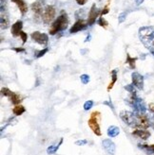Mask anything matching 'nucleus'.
<instances>
[{"mask_svg":"<svg viewBox=\"0 0 154 155\" xmlns=\"http://www.w3.org/2000/svg\"><path fill=\"white\" fill-rule=\"evenodd\" d=\"M139 38L145 48L154 55V27L140 28Z\"/></svg>","mask_w":154,"mask_h":155,"instance_id":"nucleus-1","label":"nucleus"},{"mask_svg":"<svg viewBox=\"0 0 154 155\" xmlns=\"http://www.w3.org/2000/svg\"><path fill=\"white\" fill-rule=\"evenodd\" d=\"M68 15L65 12H62L61 14L58 16V18L52 23L49 32L51 35H55L56 33L63 31V30L67 29L68 28Z\"/></svg>","mask_w":154,"mask_h":155,"instance_id":"nucleus-2","label":"nucleus"},{"mask_svg":"<svg viewBox=\"0 0 154 155\" xmlns=\"http://www.w3.org/2000/svg\"><path fill=\"white\" fill-rule=\"evenodd\" d=\"M126 102L133 108V110L135 114H145L147 111V108H145V104L144 102V100L140 97H138L136 93L133 94H130L129 97L126 99Z\"/></svg>","mask_w":154,"mask_h":155,"instance_id":"nucleus-3","label":"nucleus"},{"mask_svg":"<svg viewBox=\"0 0 154 155\" xmlns=\"http://www.w3.org/2000/svg\"><path fill=\"white\" fill-rule=\"evenodd\" d=\"M100 118H101V115H100L99 112H93L90 114V117L88 121L89 127L90 128V130L93 131V134H96L97 136H101L102 131L101 129H100Z\"/></svg>","mask_w":154,"mask_h":155,"instance_id":"nucleus-4","label":"nucleus"},{"mask_svg":"<svg viewBox=\"0 0 154 155\" xmlns=\"http://www.w3.org/2000/svg\"><path fill=\"white\" fill-rule=\"evenodd\" d=\"M120 117L129 127L138 126V118H137V114L135 113L128 112V111H122L120 113Z\"/></svg>","mask_w":154,"mask_h":155,"instance_id":"nucleus-5","label":"nucleus"},{"mask_svg":"<svg viewBox=\"0 0 154 155\" xmlns=\"http://www.w3.org/2000/svg\"><path fill=\"white\" fill-rule=\"evenodd\" d=\"M55 8L52 5H48L44 8V12L42 13V20L45 24H50V23L55 17Z\"/></svg>","mask_w":154,"mask_h":155,"instance_id":"nucleus-6","label":"nucleus"},{"mask_svg":"<svg viewBox=\"0 0 154 155\" xmlns=\"http://www.w3.org/2000/svg\"><path fill=\"white\" fill-rule=\"evenodd\" d=\"M30 37H32V39L34 42L38 43L39 45H46L49 42V36L47 34L39 32V31L33 32L30 34Z\"/></svg>","mask_w":154,"mask_h":155,"instance_id":"nucleus-7","label":"nucleus"},{"mask_svg":"<svg viewBox=\"0 0 154 155\" xmlns=\"http://www.w3.org/2000/svg\"><path fill=\"white\" fill-rule=\"evenodd\" d=\"M132 85L138 90H143L144 88V77L138 72H133L131 74Z\"/></svg>","mask_w":154,"mask_h":155,"instance_id":"nucleus-8","label":"nucleus"},{"mask_svg":"<svg viewBox=\"0 0 154 155\" xmlns=\"http://www.w3.org/2000/svg\"><path fill=\"white\" fill-rule=\"evenodd\" d=\"M99 15H101V12H100V11L96 8L95 4H92V6L90 8V11L89 12V17H88V21H87L89 26H92L94 24Z\"/></svg>","mask_w":154,"mask_h":155,"instance_id":"nucleus-9","label":"nucleus"},{"mask_svg":"<svg viewBox=\"0 0 154 155\" xmlns=\"http://www.w3.org/2000/svg\"><path fill=\"white\" fill-rule=\"evenodd\" d=\"M88 26H89L88 22H86V21L83 20V19H78V20H77V21L74 23V25L71 28L70 32H71L72 34V33H76V32L80 31V30L85 29Z\"/></svg>","mask_w":154,"mask_h":155,"instance_id":"nucleus-10","label":"nucleus"},{"mask_svg":"<svg viewBox=\"0 0 154 155\" xmlns=\"http://www.w3.org/2000/svg\"><path fill=\"white\" fill-rule=\"evenodd\" d=\"M102 146H103L104 150L110 155H114L115 154L116 147H115V144L110 140V139H105V140H103L102 141Z\"/></svg>","mask_w":154,"mask_h":155,"instance_id":"nucleus-11","label":"nucleus"},{"mask_svg":"<svg viewBox=\"0 0 154 155\" xmlns=\"http://www.w3.org/2000/svg\"><path fill=\"white\" fill-rule=\"evenodd\" d=\"M30 8H32V11L34 13V16L35 17H41L42 18V13L44 12V9H43V4L41 1H35L32 4V6H30Z\"/></svg>","mask_w":154,"mask_h":155,"instance_id":"nucleus-12","label":"nucleus"},{"mask_svg":"<svg viewBox=\"0 0 154 155\" xmlns=\"http://www.w3.org/2000/svg\"><path fill=\"white\" fill-rule=\"evenodd\" d=\"M132 135L141 138L143 140H147V139L150 136V133L147 129H136L134 131H132Z\"/></svg>","mask_w":154,"mask_h":155,"instance_id":"nucleus-13","label":"nucleus"},{"mask_svg":"<svg viewBox=\"0 0 154 155\" xmlns=\"http://www.w3.org/2000/svg\"><path fill=\"white\" fill-rule=\"evenodd\" d=\"M22 27H23V22L22 21H16L14 24L12 26V35L13 37H18L20 36L21 32H22Z\"/></svg>","mask_w":154,"mask_h":155,"instance_id":"nucleus-14","label":"nucleus"},{"mask_svg":"<svg viewBox=\"0 0 154 155\" xmlns=\"http://www.w3.org/2000/svg\"><path fill=\"white\" fill-rule=\"evenodd\" d=\"M0 24H1V29H6L10 26V20H9V14L6 12H1L0 15Z\"/></svg>","mask_w":154,"mask_h":155,"instance_id":"nucleus-15","label":"nucleus"},{"mask_svg":"<svg viewBox=\"0 0 154 155\" xmlns=\"http://www.w3.org/2000/svg\"><path fill=\"white\" fill-rule=\"evenodd\" d=\"M12 1L18 7L22 14H25L28 12V5L25 2V0H12Z\"/></svg>","mask_w":154,"mask_h":155,"instance_id":"nucleus-16","label":"nucleus"},{"mask_svg":"<svg viewBox=\"0 0 154 155\" xmlns=\"http://www.w3.org/2000/svg\"><path fill=\"white\" fill-rule=\"evenodd\" d=\"M107 136L110 137V138H114L116 137L119 134H120V129L116 126H110L109 129H107Z\"/></svg>","mask_w":154,"mask_h":155,"instance_id":"nucleus-17","label":"nucleus"},{"mask_svg":"<svg viewBox=\"0 0 154 155\" xmlns=\"http://www.w3.org/2000/svg\"><path fill=\"white\" fill-rule=\"evenodd\" d=\"M9 98L11 100V102L12 104H14V105H18L22 101V97L18 94H16V93H13V92H12V94L9 97Z\"/></svg>","mask_w":154,"mask_h":155,"instance_id":"nucleus-18","label":"nucleus"},{"mask_svg":"<svg viewBox=\"0 0 154 155\" xmlns=\"http://www.w3.org/2000/svg\"><path fill=\"white\" fill-rule=\"evenodd\" d=\"M62 143H63V138H61V139H60V141H59V143H58L57 145L49 147V148L47 149V153H48V154H55L56 151L58 150V149L60 148V146L62 145Z\"/></svg>","mask_w":154,"mask_h":155,"instance_id":"nucleus-19","label":"nucleus"},{"mask_svg":"<svg viewBox=\"0 0 154 155\" xmlns=\"http://www.w3.org/2000/svg\"><path fill=\"white\" fill-rule=\"evenodd\" d=\"M117 72H118L117 69H114V70L111 71V78H112V80H111L110 85L107 86V91H110L113 88L115 82H116V81H117Z\"/></svg>","mask_w":154,"mask_h":155,"instance_id":"nucleus-20","label":"nucleus"},{"mask_svg":"<svg viewBox=\"0 0 154 155\" xmlns=\"http://www.w3.org/2000/svg\"><path fill=\"white\" fill-rule=\"evenodd\" d=\"M138 146H139L140 149L145 150L148 154H154V145L149 146V145H141V144H139Z\"/></svg>","mask_w":154,"mask_h":155,"instance_id":"nucleus-21","label":"nucleus"},{"mask_svg":"<svg viewBox=\"0 0 154 155\" xmlns=\"http://www.w3.org/2000/svg\"><path fill=\"white\" fill-rule=\"evenodd\" d=\"M26 111L25 109V107L24 106H22V105H16L14 108H13V110H12V113L14 115H21L22 114H24Z\"/></svg>","mask_w":154,"mask_h":155,"instance_id":"nucleus-22","label":"nucleus"},{"mask_svg":"<svg viewBox=\"0 0 154 155\" xmlns=\"http://www.w3.org/2000/svg\"><path fill=\"white\" fill-rule=\"evenodd\" d=\"M137 61V58H132L130 57L128 54L127 55V64L129 65V67L131 69H134L135 68V61Z\"/></svg>","mask_w":154,"mask_h":155,"instance_id":"nucleus-23","label":"nucleus"},{"mask_svg":"<svg viewBox=\"0 0 154 155\" xmlns=\"http://www.w3.org/2000/svg\"><path fill=\"white\" fill-rule=\"evenodd\" d=\"M97 24L100 26V27H102V28H107V22L104 19V17H99V19H98V21H97Z\"/></svg>","mask_w":154,"mask_h":155,"instance_id":"nucleus-24","label":"nucleus"},{"mask_svg":"<svg viewBox=\"0 0 154 155\" xmlns=\"http://www.w3.org/2000/svg\"><path fill=\"white\" fill-rule=\"evenodd\" d=\"M80 80H81L83 84H88L89 82V81H90V78L87 74H83V75L80 76Z\"/></svg>","mask_w":154,"mask_h":155,"instance_id":"nucleus-25","label":"nucleus"},{"mask_svg":"<svg viewBox=\"0 0 154 155\" xmlns=\"http://www.w3.org/2000/svg\"><path fill=\"white\" fill-rule=\"evenodd\" d=\"M92 106H93V101H92V100H88V101H86L84 103V110L89 111L91 109Z\"/></svg>","mask_w":154,"mask_h":155,"instance_id":"nucleus-26","label":"nucleus"},{"mask_svg":"<svg viewBox=\"0 0 154 155\" xmlns=\"http://www.w3.org/2000/svg\"><path fill=\"white\" fill-rule=\"evenodd\" d=\"M49 51V48H44V49H42V50H40V51H36V53H35V57L36 58H41V57H43L46 53H47Z\"/></svg>","mask_w":154,"mask_h":155,"instance_id":"nucleus-27","label":"nucleus"},{"mask_svg":"<svg viewBox=\"0 0 154 155\" xmlns=\"http://www.w3.org/2000/svg\"><path fill=\"white\" fill-rule=\"evenodd\" d=\"M125 89L127 90V91H128L130 94H133V93H136V91H135V87L133 86L132 84H128V85H127V86H125Z\"/></svg>","mask_w":154,"mask_h":155,"instance_id":"nucleus-28","label":"nucleus"},{"mask_svg":"<svg viewBox=\"0 0 154 155\" xmlns=\"http://www.w3.org/2000/svg\"><path fill=\"white\" fill-rule=\"evenodd\" d=\"M126 18H127V12H121L120 14H119V18H118V22L120 23H123L125 20H126Z\"/></svg>","mask_w":154,"mask_h":155,"instance_id":"nucleus-29","label":"nucleus"},{"mask_svg":"<svg viewBox=\"0 0 154 155\" xmlns=\"http://www.w3.org/2000/svg\"><path fill=\"white\" fill-rule=\"evenodd\" d=\"M88 144V141L86 140V139H82V140H77L75 142V145L77 146H85Z\"/></svg>","mask_w":154,"mask_h":155,"instance_id":"nucleus-30","label":"nucleus"},{"mask_svg":"<svg viewBox=\"0 0 154 155\" xmlns=\"http://www.w3.org/2000/svg\"><path fill=\"white\" fill-rule=\"evenodd\" d=\"M20 37H21V39H22L23 44H25V43L27 42V39H28V35H27V33H25L24 31H22V32H21V34H20Z\"/></svg>","mask_w":154,"mask_h":155,"instance_id":"nucleus-31","label":"nucleus"},{"mask_svg":"<svg viewBox=\"0 0 154 155\" xmlns=\"http://www.w3.org/2000/svg\"><path fill=\"white\" fill-rule=\"evenodd\" d=\"M107 12H109V4H107L104 9H103V11L101 12V16H103V15H105V14H107Z\"/></svg>","mask_w":154,"mask_h":155,"instance_id":"nucleus-32","label":"nucleus"},{"mask_svg":"<svg viewBox=\"0 0 154 155\" xmlns=\"http://www.w3.org/2000/svg\"><path fill=\"white\" fill-rule=\"evenodd\" d=\"M104 105H107V106H110V107L111 108V109L114 111V107H113V104L111 103L110 100H109V101H105V102H104Z\"/></svg>","mask_w":154,"mask_h":155,"instance_id":"nucleus-33","label":"nucleus"},{"mask_svg":"<svg viewBox=\"0 0 154 155\" xmlns=\"http://www.w3.org/2000/svg\"><path fill=\"white\" fill-rule=\"evenodd\" d=\"M75 1L77 2V4H78V5H85V4H86V2L88 1V0H75Z\"/></svg>","mask_w":154,"mask_h":155,"instance_id":"nucleus-34","label":"nucleus"},{"mask_svg":"<svg viewBox=\"0 0 154 155\" xmlns=\"http://www.w3.org/2000/svg\"><path fill=\"white\" fill-rule=\"evenodd\" d=\"M13 50L15 51V52H17V53H19V52H23V51H25V49L23 48H13Z\"/></svg>","mask_w":154,"mask_h":155,"instance_id":"nucleus-35","label":"nucleus"},{"mask_svg":"<svg viewBox=\"0 0 154 155\" xmlns=\"http://www.w3.org/2000/svg\"><path fill=\"white\" fill-rule=\"evenodd\" d=\"M149 107V111L154 114V103H150Z\"/></svg>","mask_w":154,"mask_h":155,"instance_id":"nucleus-36","label":"nucleus"},{"mask_svg":"<svg viewBox=\"0 0 154 155\" xmlns=\"http://www.w3.org/2000/svg\"><path fill=\"white\" fill-rule=\"evenodd\" d=\"M150 119V126L154 129V115L152 116L151 118H149Z\"/></svg>","mask_w":154,"mask_h":155,"instance_id":"nucleus-37","label":"nucleus"},{"mask_svg":"<svg viewBox=\"0 0 154 155\" xmlns=\"http://www.w3.org/2000/svg\"><path fill=\"white\" fill-rule=\"evenodd\" d=\"M90 38H91V36H90V34H89L88 36H87V38H86V40H85V42H89L90 41Z\"/></svg>","mask_w":154,"mask_h":155,"instance_id":"nucleus-38","label":"nucleus"},{"mask_svg":"<svg viewBox=\"0 0 154 155\" xmlns=\"http://www.w3.org/2000/svg\"><path fill=\"white\" fill-rule=\"evenodd\" d=\"M144 0H136V5H140L141 3H143Z\"/></svg>","mask_w":154,"mask_h":155,"instance_id":"nucleus-39","label":"nucleus"}]
</instances>
